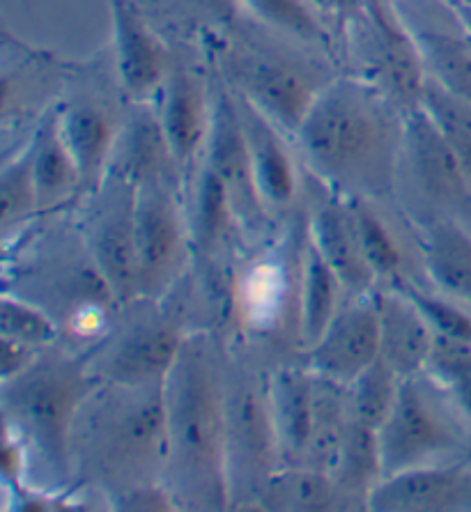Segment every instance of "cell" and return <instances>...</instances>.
I'll list each match as a JSON object with an SVG mask.
<instances>
[{"label":"cell","mask_w":471,"mask_h":512,"mask_svg":"<svg viewBox=\"0 0 471 512\" xmlns=\"http://www.w3.org/2000/svg\"><path fill=\"white\" fill-rule=\"evenodd\" d=\"M405 122L403 108L350 72L322 85L295 138L324 189L375 203L391 196L398 182Z\"/></svg>","instance_id":"cell-1"},{"label":"cell","mask_w":471,"mask_h":512,"mask_svg":"<svg viewBox=\"0 0 471 512\" xmlns=\"http://www.w3.org/2000/svg\"><path fill=\"white\" fill-rule=\"evenodd\" d=\"M164 398V485L177 510H228V375L212 333H189L164 382Z\"/></svg>","instance_id":"cell-2"},{"label":"cell","mask_w":471,"mask_h":512,"mask_svg":"<svg viewBox=\"0 0 471 512\" xmlns=\"http://www.w3.org/2000/svg\"><path fill=\"white\" fill-rule=\"evenodd\" d=\"M166 453L164 382H97L74 425L72 485L108 499L141 485H164Z\"/></svg>","instance_id":"cell-3"},{"label":"cell","mask_w":471,"mask_h":512,"mask_svg":"<svg viewBox=\"0 0 471 512\" xmlns=\"http://www.w3.org/2000/svg\"><path fill=\"white\" fill-rule=\"evenodd\" d=\"M99 379L88 361L49 347L10 379H3L5 430L37 460L40 471L60 490L74 483L72 437L79 411Z\"/></svg>","instance_id":"cell-4"},{"label":"cell","mask_w":471,"mask_h":512,"mask_svg":"<svg viewBox=\"0 0 471 512\" xmlns=\"http://www.w3.org/2000/svg\"><path fill=\"white\" fill-rule=\"evenodd\" d=\"M341 26L352 74L380 88L405 113L421 108L428 72L396 3L366 0Z\"/></svg>","instance_id":"cell-5"},{"label":"cell","mask_w":471,"mask_h":512,"mask_svg":"<svg viewBox=\"0 0 471 512\" xmlns=\"http://www.w3.org/2000/svg\"><path fill=\"white\" fill-rule=\"evenodd\" d=\"M442 386L428 375L407 377L396 405L377 430L384 478L391 473L458 460L465 437L442 400Z\"/></svg>","instance_id":"cell-6"},{"label":"cell","mask_w":471,"mask_h":512,"mask_svg":"<svg viewBox=\"0 0 471 512\" xmlns=\"http://www.w3.org/2000/svg\"><path fill=\"white\" fill-rule=\"evenodd\" d=\"M221 60L226 69L223 81L292 136L297 134L322 85L329 81L313 76L311 67L253 42L228 44Z\"/></svg>","instance_id":"cell-7"},{"label":"cell","mask_w":471,"mask_h":512,"mask_svg":"<svg viewBox=\"0 0 471 512\" xmlns=\"http://www.w3.org/2000/svg\"><path fill=\"white\" fill-rule=\"evenodd\" d=\"M228 480L230 508L235 501H253L276 471L285 467L279 434L269 409L267 382L253 377H228ZM239 503V506H242Z\"/></svg>","instance_id":"cell-8"},{"label":"cell","mask_w":471,"mask_h":512,"mask_svg":"<svg viewBox=\"0 0 471 512\" xmlns=\"http://www.w3.org/2000/svg\"><path fill=\"white\" fill-rule=\"evenodd\" d=\"M191 232L184 223L177 184L154 182L136 189V253L141 301L159 304L180 278Z\"/></svg>","instance_id":"cell-9"},{"label":"cell","mask_w":471,"mask_h":512,"mask_svg":"<svg viewBox=\"0 0 471 512\" xmlns=\"http://www.w3.org/2000/svg\"><path fill=\"white\" fill-rule=\"evenodd\" d=\"M189 331L175 310H152L134 317L125 329L88 361L99 382L161 384L175 366Z\"/></svg>","instance_id":"cell-10"},{"label":"cell","mask_w":471,"mask_h":512,"mask_svg":"<svg viewBox=\"0 0 471 512\" xmlns=\"http://www.w3.org/2000/svg\"><path fill=\"white\" fill-rule=\"evenodd\" d=\"M95 207L88 219L90 262L104 278L118 306L141 301L136 253V186L108 177L92 193Z\"/></svg>","instance_id":"cell-11"},{"label":"cell","mask_w":471,"mask_h":512,"mask_svg":"<svg viewBox=\"0 0 471 512\" xmlns=\"http://www.w3.org/2000/svg\"><path fill=\"white\" fill-rule=\"evenodd\" d=\"M403 166L419 191L426 214L449 216L471 228V184L453 147L426 108L407 113Z\"/></svg>","instance_id":"cell-12"},{"label":"cell","mask_w":471,"mask_h":512,"mask_svg":"<svg viewBox=\"0 0 471 512\" xmlns=\"http://www.w3.org/2000/svg\"><path fill=\"white\" fill-rule=\"evenodd\" d=\"M203 164L221 177L239 228L258 230L265 221L267 205L258 189L249 143H246L242 118H239L237 97L226 81L214 90L212 127L207 136Z\"/></svg>","instance_id":"cell-13"},{"label":"cell","mask_w":471,"mask_h":512,"mask_svg":"<svg viewBox=\"0 0 471 512\" xmlns=\"http://www.w3.org/2000/svg\"><path fill=\"white\" fill-rule=\"evenodd\" d=\"M380 359V315L373 292L357 294L322 331L313 345L304 347L301 366L313 375L350 386L361 372Z\"/></svg>","instance_id":"cell-14"},{"label":"cell","mask_w":471,"mask_h":512,"mask_svg":"<svg viewBox=\"0 0 471 512\" xmlns=\"http://www.w3.org/2000/svg\"><path fill=\"white\" fill-rule=\"evenodd\" d=\"M393 3L419 46L428 79L471 102V35L449 0H423V12L419 3L409 7L400 0Z\"/></svg>","instance_id":"cell-15"},{"label":"cell","mask_w":471,"mask_h":512,"mask_svg":"<svg viewBox=\"0 0 471 512\" xmlns=\"http://www.w3.org/2000/svg\"><path fill=\"white\" fill-rule=\"evenodd\" d=\"M154 111L182 177H189L205 154L212 127L214 92L191 69L173 65L154 97Z\"/></svg>","instance_id":"cell-16"},{"label":"cell","mask_w":471,"mask_h":512,"mask_svg":"<svg viewBox=\"0 0 471 512\" xmlns=\"http://www.w3.org/2000/svg\"><path fill=\"white\" fill-rule=\"evenodd\" d=\"M375 512L471 510V464L446 460L391 473L368 499Z\"/></svg>","instance_id":"cell-17"},{"label":"cell","mask_w":471,"mask_h":512,"mask_svg":"<svg viewBox=\"0 0 471 512\" xmlns=\"http://www.w3.org/2000/svg\"><path fill=\"white\" fill-rule=\"evenodd\" d=\"M106 5L113 26L115 72L122 90L136 104L150 102L173 67L168 49L131 0H106Z\"/></svg>","instance_id":"cell-18"},{"label":"cell","mask_w":471,"mask_h":512,"mask_svg":"<svg viewBox=\"0 0 471 512\" xmlns=\"http://www.w3.org/2000/svg\"><path fill=\"white\" fill-rule=\"evenodd\" d=\"M60 131L81 177V193H97L108 180L122 124L113 108L97 97L76 95L58 106Z\"/></svg>","instance_id":"cell-19"},{"label":"cell","mask_w":471,"mask_h":512,"mask_svg":"<svg viewBox=\"0 0 471 512\" xmlns=\"http://www.w3.org/2000/svg\"><path fill=\"white\" fill-rule=\"evenodd\" d=\"M308 239L336 271L347 292H352L354 297L373 292L377 276L370 269L361 246L352 200L327 189V198L318 203L311 216Z\"/></svg>","instance_id":"cell-20"},{"label":"cell","mask_w":471,"mask_h":512,"mask_svg":"<svg viewBox=\"0 0 471 512\" xmlns=\"http://www.w3.org/2000/svg\"><path fill=\"white\" fill-rule=\"evenodd\" d=\"M108 177H118L136 189L143 184H177L182 180L154 106L145 108V102H141L131 118L122 124Z\"/></svg>","instance_id":"cell-21"},{"label":"cell","mask_w":471,"mask_h":512,"mask_svg":"<svg viewBox=\"0 0 471 512\" xmlns=\"http://www.w3.org/2000/svg\"><path fill=\"white\" fill-rule=\"evenodd\" d=\"M373 299L380 315V356L400 377L423 375L435 345V331L412 299L391 285L375 292Z\"/></svg>","instance_id":"cell-22"},{"label":"cell","mask_w":471,"mask_h":512,"mask_svg":"<svg viewBox=\"0 0 471 512\" xmlns=\"http://www.w3.org/2000/svg\"><path fill=\"white\" fill-rule=\"evenodd\" d=\"M235 97L260 196L267 207H288L297 196V168L283 141V129L249 99L237 92Z\"/></svg>","instance_id":"cell-23"},{"label":"cell","mask_w":471,"mask_h":512,"mask_svg":"<svg viewBox=\"0 0 471 512\" xmlns=\"http://www.w3.org/2000/svg\"><path fill=\"white\" fill-rule=\"evenodd\" d=\"M423 265L444 294L471 304V228L439 214L419 219Z\"/></svg>","instance_id":"cell-24"},{"label":"cell","mask_w":471,"mask_h":512,"mask_svg":"<svg viewBox=\"0 0 471 512\" xmlns=\"http://www.w3.org/2000/svg\"><path fill=\"white\" fill-rule=\"evenodd\" d=\"M269 409L285 464H301L313 423L315 375L306 366L279 368L267 379Z\"/></svg>","instance_id":"cell-25"},{"label":"cell","mask_w":471,"mask_h":512,"mask_svg":"<svg viewBox=\"0 0 471 512\" xmlns=\"http://www.w3.org/2000/svg\"><path fill=\"white\" fill-rule=\"evenodd\" d=\"M33 157V175L40 193V207L65 203L67 198L81 193V177L76 161L60 131L58 106L51 108L37 124L33 138L28 141Z\"/></svg>","instance_id":"cell-26"},{"label":"cell","mask_w":471,"mask_h":512,"mask_svg":"<svg viewBox=\"0 0 471 512\" xmlns=\"http://www.w3.org/2000/svg\"><path fill=\"white\" fill-rule=\"evenodd\" d=\"M299 276L297 329L301 347H308L322 336V331L341 310V292L345 287L322 253L311 244V239L301 253Z\"/></svg>","instance_id":"cell-27"},{"label":"cell","mask_w":471,"mask_h":512,"mask_svg":"<svg viewBox=\"0 0 471 512\" xmlns=\"http://www.w3.org/2000/svg\"><path fill=\"white\" fill-rule=\"evenodd\" d=\"M352 425L350 389L315 375V402L311 437H308L304 462L306 467L334 473L338 457Z\"/></svg>","instance_id":"cell-28"},{"label":"cell","mask_w":471,"mask_h":512,"mask_svg":"<svg viewBox=\"0 0 471 512\" xmlns=\"http://www.w3.org/2000/svg\"><path fill=\"white\" fill-rule=\"evenodd\" d=\"M258 506L285 512H327L345 508V503L331 473L306 464H285L269 478Z\"/></svg>","instance_id":"cell-29"},{"label":"cell","mask_w":471,"mask_h":512,"mask_svg":"<svg viewBox=\"0 0 471 512\" xmlns=\"http://www.w3.org/2000/svg\"><path fill=\"white\" fill-rule=\"evenodd\" d=\"M331 476L336 480L345 508L359 506L368 510L370 494H373L375 487L384 478L377 432L366 428V425H359L352 418L341 457H338V464Z\"/></svg>","instance_id":"cell-30"},{"label":"cell","mask_w":471,"mask_h":512,"mask_svg":"<svg viewBox=\"0 0 471 512\" xmlns=\"http://www.w3.org/2000/svg\"><path fill=\"white\" fill-rule=\"evenodd\" d=\"M239 230L235 209L221 177L210 166L200 168L196 186V205L189 221L191 248L200 258H214L230 242L233 230Z\"/></svg>","instance_id":"cell-31"},{"label":"cell","mask_w":471,"mask_h":512,"mask_svg":"<svg viewBox=\"0 0 471 512\" xmlns=\"http://www.w3.org/2000/svg\"><path fill=\"white\" fill-rule=\"evenodd\" d=\"M400 384H403V377L380 356L373 366L366 368L347 386L354 421L375 432L380 430L396 405Z\"/></svg>","instance_id":"cell-32"},{"label":"cell","mask_w":471,"mask_h":512,"mask_svg":"<svg viewBox=\"0 0 471 512\" xmlns=\"http://www.w3.org/2000/svg\"><path fill=\"white\" fill-rule=\"evenodd\" d=\"M265 26L308 44H327L329 33L320 14L308 0H237Z\"/></svg>","instance_id":"cell-33"},{"label":"cell","mask_w":471,"mask_h":512,"mask_svg":"<svg viewBox=\"0 0 471 512\" xmlns=\"http://www.w3.org/2000/svg\"><path fill=\"white\" fill-rule=\"evenodd\" d=\"M421 106L442 129L471 184V102L451 95L442 85L428 79Z\"/></svg>","instance_id":"cell-34"},{"label":"cell","mask_w":471,"mask_h":512,"mask_svg":"<svg viewBox=\"0 0 471 512\" xmlns=\"http://www.w3.org/2000/svg\"><path fill=\"white\" fill-rule=\"evenodd\" d=\"M37 209H40V193L33 175V157L26 145L21 154L7 161L0 175V223L5 235Z\"/></svg>","instance_id":"cell-35"},{"label":"cell","mask_w":471,"mask_h":512,"mask_svg":"<svg viewBox=\"0 0 471 512\" xmlns=\"http://www.w3.org/2000/svg\"><path fill=\"white\" fill-rule=\"evenodd\" d=\"M352 205L354 216H357L361 246H364V255L377 281H391V285L403 281V251H400L396 237L373 212L370 203L352 200Z\"/></svg>","instance_id":"cell-36"},{"label":"cell","mask_w":471,"mask_h":512,"mask_svg":"<svg viewBox=\"0 0 471 512\" xmlns=\"http://www.w3.org/2000/svg\"><path fill=\"white\" fill-rule=\"evenodd\" d=\"M283 269L272 260L256 262L237 283V301L253 324L274 322L283 306Z\"/></svg>","instance_id":"cell-37"},{"label":"cell","mask_w":471,"mask_h":512,"mask_svg":"<svg viewBox=\"0 0 471 512\" xmlns=\"http://www.w3.org/2000/svg\"><path fill=\"white\" fill-rule=\"evenodd\" d=\"M0 331L3 338L35 349L53 347L60 336L56 320L46 310L12 294H5L0 304Z\"/></svg>","instance_id":"cell-38"},{"label":"cell","mask_w":471,"mask_h":512,"mask_svg":"<svg viewBox=\"0 0 471 512\" xmlns=\"http://www.w3.org/2000/svg\"><path fill=\"white\" fill-rule=\"evenodd\" d=\"M393 285L400 287V290L414 301L416 308H419L423 317L428 320L432 331H435V336L451 338V340H458V343L471 345V315L465 313L460 306H455L453 301L444 297H435V294L421 292L419 287L407 281H398Z\"/></svg>","instance_id":"cell-39"},{"label":"cell","mask_w":471,"mask_h":512,"mask_svg":"<svg viewBox=\"0 0 471 512\" xmlns=\"http://www.w3.org/2000/svg\"><path fill=\"white\" fill-rule=\"evenodd\" d=\"M42 352L44 349H35V347L21 345L17 340L3 338V379H10L23 368H28Z\"/></svg>","instance_id":"cell-40"},{"label":"cell","mask_w":471,"mask_h":512,"mask_svg":"<svg viewBox=\"0 0 471 512\" xmlns=\"http://www.w3.org/2000/svg\"><path fill=\"white\" fill-rule=\"evenodd\" d=\"M364 3L366 0H313V5L318 7L320 12L334 14V17L341 23L350 17L354 10H359Z\"/></svg>","instance_id":"cell-41"},{"label":"cell","mask_w":471,"mask_h":512,"mask_svg":"<svg viewBox=\"0 0 471 512\" xmlns=\"http://www.w3.org/2000/svg\"><path fill=\"white\" fill-rule=\"evenodd\" d=\"M203 3L210 7L214 14H219L221 19L230 21L235 17V10H237V0H203Z\"/></svg>","instance_id":"cell-42"},{"label":"cell","mask_w":471,"mask_h":512,"mask_svg":"<svg viewBox=\"0 0 471 512\" xmlns=\"http://www.w3.org/2000/svg\"><path fill=\"white\" fill-rule=\"evenodd\" d=\"M449 5L453 7V12L458 14L462 26H465L467 33L471 35V3H465V0H449Z\"/></svg>","instance_id":"cell-43"}]
</instances>
